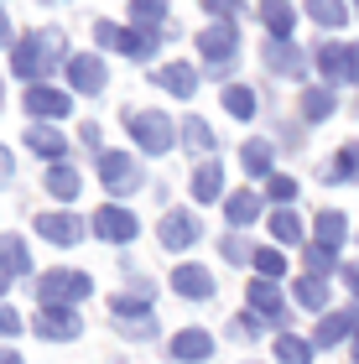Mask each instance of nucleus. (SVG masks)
Listing matches in <instances>:
<instances>
[{
	"instance_id": "20",
	"label": "nucleus",
	"mask_w": 359,
	"mask_h": 364,
	"mask_svg": "<svg viewBox=\"0 0 359 364\" xmlns=\"http://www.w3.org/2000/svg\"><path fill=\"white\" fill-rule=\"evenodd\" d=\"M26 151H37V156H47L58 167V156L68 151V141H63V130H53V125H31L26 130Z\"/></svg>"
},
{
	"instance_id": "27",
	"label": "nucleus",
	"mask_w": 359,
	"mask_h": 364,
	"mask_svg": "<svg viewBox=\"0 0 359 364\" xmlns=\"http://www.w3.org/2000/svg\"><path fill=\"white\" fill-rule=\"evenodd\" d=\"M224 213H230V224H235V229H245V224H255L260 198H255V193H230V198H224Z\"/></svg>"
},
{
	"instance_id": "35",
	"label": "nucleus",
	"mask_w": 359,
	"mask_h": 364,
	"mask_svg": "<svg viewBox=\"0 0 359 364\" xmlns=\"http://www.w3.org/2000/svg\"><path fill=\"white\" fill-rule=\"evenodd\" d=\"M255 271L266 276V281H276V276L286 271V255H282V250H271V245H266V250H255Z\"/></svg>"
},
{
	"instance_id": "10",
	"label": "nucleus",
	"mask_w": 359,
	"mask_h": 364,
	"mask_svg": "<svg viewBox=\"0 0 359 364\" xmlns=\"http://www.w3.org/2000/svg\"><path fill=\"white\" fill-rule=\"evenodd\" d=\"M21 105H26L31 120H63V114L73 109V99L63 94V89H53V84H31V89L21 94Z\"/></svg>"
},
{
	"instance_id": "36",
	"label": "nucleus",
	"mask_w": 359,
	"mask_h": 364,
	"mask_svg": "<svg viewBox=\"0 0 359 364\" xmlns=\"http://www.w3.org/2000/svg\"><path fill=\"white\" fill-rule=\"evenodd\" d=\"M130 16H136L141 26H156L161 16H167V0H130Z\"/></svg>"
},
{
	"instance_id": "42",
	"label": "nucleus",
	"mask_w": 359,
	"mask_h": 364,
	"mask_svg": "<svg viewBox=\"0 0 359 364\" xmlns=\"http://www.w3.org/2000/svg\"><path fill=\"white\" fill-rule=\"evenodd\" d=\"M230 333L235 338H255V318H230Z\"/></svg>"
},
{
	"instance_id": "45",
	"label": "nucleus",
	"mask_w": 359,
	"mask_h": 364,
	"mask_svg": "<svg viewBox=\"0 0 359 364\" xmlns=\"http://www.w3.org/2000/svg\"><path fill=\"white\" fill-rule=\"evenodd\" d=\"M0 364H21V354H16V349H0Z\"/></svg>"
},
{
	"instance_id": "11",
	"label": "nucleus",
	"mask_w": 359,
	"mask_h": 364,
	"mask_svg": "<svg viewBox=\"0 0 359 364\" xmlns=\"http://www.w3.org/2000/svg\"><path fill=\"white\" fill-rule=\"evenodd\" d=\"M198 235H203V224L183 208L161 219V245H167V250H188V245H198Z\"/></svg>"
},
{
	"instance_id": "2",
	"label": "nucleus",
	"mask_w": 359,
	"mask_h": 364,
	"mask_svg": "<svg viewBox=\"0 0 359 364\" xmlns=\"http://www.w3.org/2000/svg\"><path fill=\"white\" fill-rule=\"evenodd\" d=\"M125 125L136 130V146H141L146 156H167L172 151V136H183V130H177L161 109H130Z\"/></svg>"
},
{
	"instance_id": "13",
	"label": "nucleus",
	"mask_w": 359,
	"mask_h": 364,
	"mask_svg": "<svg viewBox=\"0 0 359 364\" xmlns=\"http://www.w3.org/2000/svg\"><path fill=\"white\" fill-rule=\"evenodd\" d=\"M172 359H177V364H203V359H214V338H208L203 328H183V333L172 338Z\"/></svg>"
},
{
	"instance_id": "44",
	"label": "nucleus",
	"mask_w": 359,
	"mask_h": 364,
	"mask_svg": "<svg viewBox=\"0 0 359 364\" xmlns=\"http://www.w3.org/2000/svg\"><path fill=\"white\" fill-rule=\"evenodd\" d=\"M344 287H349V291L359 296V266H344Z\"/></svg>"
},
{
	"instance_id": "38",
	"label": "nucleus",
	"mask_w": 359,
	"mask_h": 364,
	"mask_svg": "<svg viewBox=\"0 0 359 364\" xmlns=\"http://www.w3.org/2000/svg\"><path fill=\"white\" fill-rule=\"evenodd\" d=\"M198 6L214 16V21H235V11H240V0H198Z\"/></svg>"
},
{
	"instance_id": "43",
	"label": "nucleus",
	"mask_w": 359,
	"mask_h": 364,
	"mask_svg": "<svg viewBox=\"0 0 359 364\" xmlns=\"http://www.w3.org/2000/svg\"><path fill=\"white\" fill-rule=\"evenodd\" d=\"M11 177H16V156L0 146V182H11Z\"/></svg>"
},
{
	"instance_id": "18",
	"label": "nucleus",
	"mask_w": 359,
	"mask_h": 364,
	"mask_svg": "<svg viewBox=\"0 0 359 364\" xmlns=\"http://www.w3.org/2000/svg\"><path fill=\"white\" fill-rule=\"evenodd\" d=\"M193 198H198V203H219V198H230V193H224V167H219V161H203V167L193 172Z\"/></svg>"
},
{
	"instance_id": "34",
	"label": "nucleus",
	"mask_w": 359,
	"mask_h": 364,
	"mask_svg": "<svg viewBox=\"0 0 359 364\" xmlns=\"http://www.w3.org/2000/svg\"><path fill=\"white\" fill-rule=\"evenodd\" d=\"M271 235H276V240H286V245H291V240H302L297 213H291V208H276V213H271Z\"/></svg>"
},
{
	"instance_id": "8",
	"label": "nucleus",
	"mask_w": 359,
	"mask_h": 364,
	"mask_svg": "<svg viewBox=\"0 0 359 364\" xmlns=\"http://www.w3.org/2000/svg\"><path fill=\"white\" fill-rule=\"evenodd\" d=\"M94 235L109 240V245H130V240L141 235V219L130 208H120V203H105L100 213H94Z\"/></svg>"
},
{
	"instance_id": "21",
	"label": "nucleus",
	"mask_w": 359,
	"mask_h": 364,
	"mask_svg": "<svg viewBox=\"0 0 359 364\" xmlns=\"http://www.w3.org/2000/svg\"><path fill=\"white\" fill-rule=\"evenodd\" d=\"M250 307L260 312V318H271V323H282L286 318V307H282V291H276V281H250Z\"/></svg>"
},
{
	"instance_id": "7",
	"label": "nucleus",
	"mask_w": 359,
	"mask_h": 364,
	"mask_svg": "<svg viewBox=\"0 0 359 364\" xmlns=\"http://www.w3.org/2000/svg\"><path fill=\"white\" fill-rule=\"evenodd\" d=\"M94 42L115 47V53H125V58H151L156 53V31H130L120 21H100V26H94Z\"/></svg>"
},
{
	"instance_id": "37",
	"label": "nucleus",
	"mask_w": 359,
	"mask_h": 364,
	"mask_svg": "<svg viewBox=\"0 0 359 364\" xmlns=\"http://www.w3.org/2000/svg\"><path fill=\"white\" fill-rule=\"evenodd\" d=\"M219 250H224V260H230V266H240V260H255V250H250V245H245L240 235H224Z\"/></svg>"
},
{
	"instance_id": "12",
	"label": "nucleus",
	"mask_w": 359,
	"mask_h": 364,
	"mask_svg": "<svg viewBox=\"0 0 359 364\" xmlns=\"http://www.w3.org/2000/svg\"><path fill=\"white\" fill-rule=\"evenodd\" d=\"M78 328H84V323H78V312L73 307H42L37 312V333L42 338H78Z\"/></svg>"
},
{
	"instance_id": "26",
	"label": "nucleus",
	"mask_w": 359,
	"mask_h": 364,
	"mask_svg": "<svg viewBox=\"0 0 359 364\" xmlns=\"http://www.w3.org/2000/svg\"><path fill=\"white\" fill-rule=\"evenodd\" d=\"M240 161H245V172L250 177H271V161H276V151H271V141H245V151H240Z\"/></svg>"
},
{
	"instance_id": "31",
	"label": "nucleus",
	"mask_w": 359,
	"mask_h": 364,
	"mask_svg": "<svg viewBox=\"0 0 359 364\" xmlns=\"http://www.w3.org/2000/svg\"><path fill=\"white\" fill-rule=\"evenodd\" d=\"M219 105L230 109L235 120H250V114H255V99H250V89H245V84H230V89L219 94Z\"/></svg>"
},
{
	"instance_id": "19",
	"label": "nucleus",
	"mask_w": 359,
	"mask_h": 364,
	"mask_svg": "<svg viewBox=\"0 0 359 364\" xmlns=\"http://www.w3.org/2000/svg\"><path fill=\"white\" fill-rule=\"evenodd\" d=\"M260 21H266L271 42H286V37H291V26H297V16H291L286 0H260Z\"/></svg>"
},
{
	"instance_id": "1",
	"label": "nucleus",
	"mask_w": 359,
	"mask_h": 364,
	"mask_svg": "<svg viewBox=\"0 0 359 364\" xmlns=\"http://www.w3.org/2000/svg\"><path fill=\"white\" fill-rule=\"evenodd\" d=\"M63 53H68L63 31L42 26V31H31V37L16 42V53H11V73H16V78H31V84H42L47 73H58V68H63Z\"/></svg>"
},
{
	"instance_id": "47",
	"label": "nucleus",
	"mask_w": 359,
	"mask_h": 364,
	"mask_svg": "<svg viewBox=\"0 0 359 364\" xmlns=\"http://www.w3.org/2000/svg\"><path fill=\"white\" fill-rule=\"evenodd\" d=\"M6 287H11V271H6V266H0V296H6Z\"/></svg>"
},
{
	"instance_id": "41",
	"label": "nucleus",
	"mask_w": 359,
	"mask_h": 364,
	"mask_svg": "<svg viewBox=\"0 0 359 364\" xmlns=\"http://www.w3.org/2000/svg\"><path fill=\"white\" fill-rule=\"evenodd\" d=\"M271 198L276 203H291V198H297V182L291 177H271Z\"/></svg>"
},
{
	"instance_id": "49",
	"label": "nucleus",
	"mask_w": 359,
	"mask_h": 364,
	"mask_svg": "<svg viewBox=\"0 0 359 364\" xmlns=\"http://www.w3.org/2000/svg\"><path fill=\"white\" fill-rule=\"evenodd\" d=\"M354 16H359V0H354Z\"/></svg>"
},
{
	"instance_id": "23",
	"label": "nucleus",
	"mask_w": 359,
	"mask_h": 364,
	"mask_svg": "<svg viewBox=\"0 0 359 364\" xmlns=\"http://www.w3.org/2000/svg\"><path fill=\"white\" fill-rule=\"evenodd\" d=\"M354 177H359V141L338 146V156L323 167V182H354Z\"/></svg>"
},
{
	"instance_id": "33",
	"label": "nucleus",
	"mask_w": 359,
	"mask_h": 364,
	"mask_svg": "<svg viewBox=\"0 0 359 364\" xmlns=\"http://www.w3.org/2000/svg\"><path fill=\"white\" fill-rule=\"evenodd\" d=\"M183 146L188 151H214V130L203 120H183Z\"/></svg>"
},
{
	"instance_id": "17",
	"label": "nucleus",
	"mask_w": 359,
	"mask_h": 364,
	"mask_svg": "<svg viewBox=\"0 0 359 364\" xmlns=\"http://www.w3.org/2000/svg\"><path fill=\"white\" fill-rule=\"evenodd\" d=\"M167 94H177V99H188L193 89H198V68H188V63H167V68H156L151 73Z\"/></svg>"
},
{
	"instance_id": "9",
	"label": "nucleus",
	"mask_w": 359,
	"mask_h": 364,
	"mask_svg": "<svg viewBox=\"0 0 359 364\" xmlns=\"http://www.w3.org/2000/svg\"><path fill=\"white\" fill-rule=\"evenodd\" d=\"M105 84H109L105 58H94V53H73L68 58V89L73 94H105Z\"/></svg>"
},
{
	"instance_id": "4",
	"label": "nucleus",
	"mask_w": 359,
	"mask_h": 364,
	"mask_svg": "<svg viewBox=\"0 0 359 364\" xmlns=\"http://www.w3.org/2000/svg\"><path fill=\"white\" fill-rule=\"evenodd\" d=\"M313 68L328 78V84H359V42L354 47H344V42L313 47Z\"/></svg>"
},
{
	"instance_id": "22",
	"label": "nucleus",
	"mask_w": 359,
	"mask_h": 364,
	"mask_svg": "<svg viewBox=\"0 0 359 364\" xmlns=\"http://www.w3.org/2000/svg\"><path fill=\"white\" fill-rule=\"evenodd\" d=\"M0 266H6L11 276H26L31 271V245L21 235H0Z\"/></svg>"
},
{
	"instance_id": "5",
	"label": "nucleus",
	"mask_w": 359,
	"mask_h": 364,
	"mask_svg": "<svg viewBox=\"0 0 359 364\" xmlns=\"http://www.w3.org/2000/svg\"><path fill=\"white\" fill-rule=\"evenodd\" d=\"M100 182H105V193H115V198H130V193H141V161L130 156V151H100Z\"/></svg>"
},
{
	"instance_id": "32",
	"label": "nucleus",
	"mask_w": 359,
	"mask_h": 364,
	"mask_svg": "<svg viewBox=\"0 0 359 364\" xmlns=\"http://www.w3.org/2000/svg\"><path fill=\"white\" fill-rule=\"evenodd\" d=\"M307 11H313V21H318V26H344V21H349L344 0H307Z\"/></svg>"
},
{
	"instance_id": "28",
	"label": "nucleus",
	"mask_w": 359,
	"mask_h": 364,
	"mask_svg": "<svg viewBox=\"0 0 359 364\" xmlns=\"http://www.w3.org/2000/svg\"><path fill=\"white\" fill-rule=\"evenodd\" d=\"M313 349H318V343H307V338H297V333H282V338H276V359H282V364H313Z\"/></svg>"
},
{
	"instance_id": "25",
	"label": "nucleus",
	"mask_w": 359,
	"mask_h": 364,
	"mask_svg": "<svg viewBox=\"0 0 359 364\" xmlns=\"http://www.w3.org/2000/svg\"><path fill=\"white\" fill-rule=\"evenodd\" d=\"M344 240H349L344 213H338V208H323V213H318V245H323V250H338Z\"/></svg>"
},
{
	"instance_id": "30",
	"label": "nucleus",
	"mask_w": 359,
	"mask_h": 364,
	"mask_svg": "<svg viewBox=\"0 0 359 364\" xmlns=\"http://www.w3.org/2000/svg\"><path fill=\"white\" fill-rule=\"evenodd\" d=\"M297 302H302L307 312H323V307H328V287H323V276H302V281H297Z\"/></svg>"
},
{
	"instance_id": "14",
	"label": "nucleus",
	"mask_w": 359,
	"mask_h": 364,
	"mask_svg": "<svg viewBox=\"0 0 359 364\" xmlns=\"http://www.w3.org/2000/svg\"><path fill=\"white\" fill-rule=\"evenodd\" d=\"M266 68L282 73V78H302V73H307V58H302L291 42H271V37H266Z\"/></svg>"
},
{
	"instance_id": "40",
	"label": "nucleus",
	"mask_w": 359,
	"mask_h": 364,
	"mask_svg": "<svg viewBox=\"0 0 359 364\" xmlns=\"http://www.w3.org/2000/svg\"><path fill=\"white\" fill-rule=\"evenodd\" d=\"M307 266H313L318 276H323V271H333V250H323V245H307Z\"/></svg>"
},
{
	"instance_id": "6",
	"label": "nucleus",
	"mask_w": 359,
	"mask_h": 364,
	"mask_svg": "<svg viewBox=\"0 0 359 364\" xmlns=\"http://www.w3.org/2000/svg\"><path fill=\"white\" fill-rule=\"evenodd\" d=\"M198 53L208 58V68H214V73L235 68V58H240V31H235V21L203 26V31H198Z\"/></svg>"
},
{
	"instance_id": "16",
	"label": "nucleus",
	"mask_w": 359,
	"mask_h": 364,
	"mask_svg": "<svg viewBox=\"0 0 359 364\" xmlns=\"http://www.w3.org/2000/svg\"><path fill=\"white\" fill-rule=\"evenodd\" d=\"M172 287L183 291V296H193V302H208V296H214V276L188 260V266H177V271H172Z\"/></svg>"
},
{
	"instance_id": "29",
	"label": "nucleus",
	"mask_w": 359,
	"mask_h": 364,
	"mask_svg": "<svg viewBox=\"0 0 359 364\" xmlns=\"http://www.w3.org/2000/svg\"><path fill=\"white\" fill-rule=\"evenodd\" d=\"M302 114H307V120H328V114H333V89H328V84L307 89V94H302Z\"/></svg>"
},
{
	"instance_id": "48",
	"label": "nucleus",
	"mask_w": 359,
	"mask_h": 364,
	"mask_svg": "<svg viewBox=\"0 0 359 364\" xmlns=\"http://www.w3.org/2000/svg\"><path fill=\"white\" fill-rule=\"evenodd\" d=\"M354 359H359V338H354Z\"/></svg>"
},
{
	"instance_id": "24",
	"label": "nucleus",
	"mask_w": 359,
	"mask_h": 364,
	"mask_svg": "<svg viewBox=\"0 0 359 364\" xmlns=\"http://www.w3.org/2000/svg\"><path fill=\"white\" fill-rule=\"evenodd\" d=\"M78 188H84V177H78L68 161H58V167H47V193L53 198H63V203H73L78 198Z\"/></svg>"
},
{
	"instance_id": "39",
	"label": "nucleus",
	"mask_w": 359,
	"mask_h": 364,
	"mask_svg": "<svg viewBox=\"0 0 359 364\" xmlns=\"http://www.w3.org/2000/svg\"><path fill=\"white\" fill-rule=\"evenodd\" d=\"M0 333H6V338H21V312L6 307V302H0Z\"/></svg>"
},
{
	"instance_id": "46",
	"label": "nucleus",
	"mask_w": 359,
	"mask_h": 364,
	"mask_svg": "<svg viewBox=\"0 0 359 364\" xmlns=\"http://www.w3.org/2000/svg\"><path fill=\"white\" fill-rule=\"evenodd\" d=\"M11 37V21H6V11H0V42H6Z\"/></svg>"
},
{
	"instance_id": "3",
	"label": "nucleus",
	"mask_w": 359,
	"mask_h": 364,
	"mask_svg": "<svg viewBox=\"0 0 359 364\" xmlns=\"http://www.w3.org/2000/svg\"><path fill=\"white\" fill-rule=\"evenodd\" d=\"M37 296H42V307H63V302H89L94 296V281L84 276V271H47L42 281H37Z\"/></svg>"
},
{
	"instance_id": "15",
	"label": "nucleus",
	"mask_w": 359,
	"mask_h": 364,
	"mask_svg": "<svg viewBox=\"0 0 359 364\" xmlns=\"http://www.w3.org/2000/svg\"><path fill=\"white\" fill-rule=\"evenodd\" d=\"M37 235L53 240V245H78V240H84V224H78L73 213H42V219H37Z\"/></svg>"
}]
</instances>
